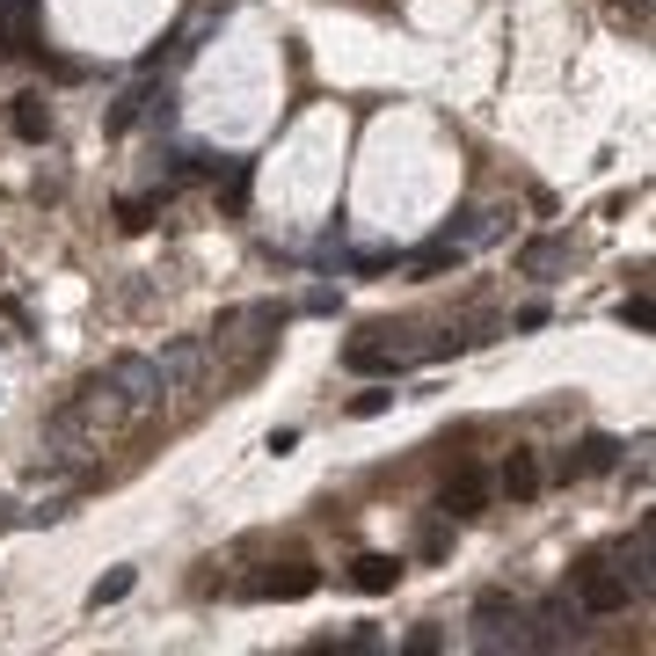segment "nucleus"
<instances>
[{"instance_id": "obj_1", "label": "nucleus", "mask_w": 656, "mask_h": 656, "mask_svg": "<svg viewBox=\"0 0 656 656\" xmlns=\"http://www.w3.org/2000/svg\"><path fill=\"white\" fill-rule=\"evenodd\" d=\"M569 591H577L583 612H628V598H642L649 583L628 577V569H612V555H583L577 569H569Z\"/></svg>"}, {"instance_id": "obj_2", "label": "nucleus", "mask_w": 656, "mask_h": 656, "mask_svg": "<svg viewBox=\"0 0 656 656\" xmlns=\"http://www.w3.org/2000/svg\"><path fill=\"white\" fill-rule=\"evenodd\" d=\"M474 628H482V649H525V606H510L504 591L474 606Z\"/></svg>"}, {"instance_id": "obj_3", "label": "nucleus", "mask_w": 656, "mask_h": 656, "mask_svg": "<svg viewBox=\"0 0 656 656\" xmlns=\"http://www.w3.org/2000/svg\"><path fill=\"white\" fill-rule=\"evenodd\" d=\"M482 496H488L482 467H460V482H445V518H482Z\"/></svg>"}, {"instance_id": "obj_4", "label": "nucleus", "mask_w": 656, "mask_h": 656, "mask_svg": "<svg viewBox=\"0 0 656 656\" xmlns=\"http://www.w3.org/2000/svg\"><path fill=\"white\" fill-rule=\"evenodd\" d=\"M314 561H285V577H263L256 583V598H307V591H314Z\"/></svg>"}, {"instance_id": "obj_5", "label": "nucleus", "mask_w": 656, "mask_h": 656, "mask_svg": "<svg viewBox=\"0 0 656 656\" xmlns=\"http://www.w3.org/2000/svg\"><path fill=\"white\" fill-rule=\"evenodd\" d=\"M350 583H358V591H394V583H401V561L394 555H358L350 561Z\"/></svg>"}, {"instance_id": "obj_6", "label": "nucleus", "mask_w": 656, "mask_h": 656, "mask_svg": "<svg viewBox=\"0 0 656 656\" xmlns=\"http://www.w3.org/2000/svg\"><path fill=\"white\" fill-rule=\"evenodd\" d=\"M15 139H29V146H45V139H51V110H45V96H15Z\"/></svg>"}, {"instance_id": "obj_7", "label": "nucleus", "mask_w": 656, "mask_h": 656, "mask_svg": "<svg viewBox=\"0 0 656 656\" xmlns=\"http://www.w3.org/2000/svg\"><path fill=\"white\" fill-rule=\"evenodd\" d=\"M612 453H620V445H612V437H583L577 453H569V460H561V474H598V467H612Z\"/></svg>"}, {"instance_id": "obj_8", "label": "nucleus", "mask_w": 656, "mask_h": 656, "mask_svg": "<svg viewBox=\"0 0 656 656\" xmlns=\"http://www.w3.org/2000/svg\"><path fill=\"white\" fill-rule=\"evenodd\" d=\"M504 488L518 496V504H525V496H540V467H533V453H525V445L504 460Z\"/></svg>"}, {"instance_id": "obj_9", "label": "nucleus", "mask_w": 656, "mask_h": 656, "mask_svg": "<svg viewBox=\"0 0 656 656\" xmlns=\"http://www.w3.org/2000/svg\"><path fill=\"white\" fill-rule=\"evenodd\" d=\"M124 591H132V569H117V577H102V583H96V598H88V606H117Z\"/></svg>"}, {"instance_id": "obj_10", "label": "nucleus", "mask_w": 656, "mask_h": 656, "mask_svg": "<svg viewBox=\"0 0 656 656\" xmlns=\"http://www.w3.org/2000/svg\"><path fill=\"white\" fill-rule=\"evenodd\" d=\"M394 401V387H372V394H358V401H350V416H380Z\"/></svg>"}]
</instances>
